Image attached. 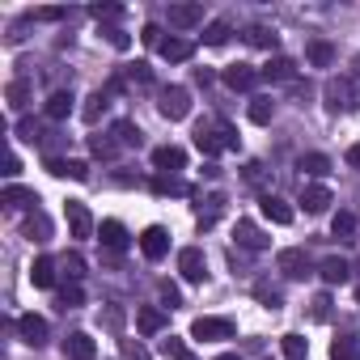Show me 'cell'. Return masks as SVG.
I'll list each match as a JSON object with an SVG mask.
<instances>
[{
  "label": "cell",
  "instance_id": "cell-1",
  "mask_svg": "<svg viewBox=\"0 0 360 360\" xmlns=\"http://www.w3.org/2000/svg\"><path fill=\"white\" fill-rule=\"evenodd\" d=\"M322 98H326V110H330V115H339V110H360V72L330 77L326 89H322Z\"/></svg>",
  "mask_w": 360,
  "mask_h": 360
},
{
  "label": "cell",
  "instance_id": "cell-2",
  "mask_svg": "<svg viewBox=\"0 0 360 360\" xmlns=\"http://www.w3.org/2000/svg\"><path fill=\"white\" fill-rule=\"evenodd\" d=\"M195 148H200L204 157H221V153L238 148V131H233L229 123H200V127H195Z\"/></svg>",
  "mask_w": 360,
  "mask_h": 360
},
{
  "label": "cell",
  "instance_id": "cell-3",
  "mask_svg": "<svg viewBox=\"0 0 360 360\" xmlns=\"http://www.w3.org/2000/svg\"><path fill=\"white\" fill-rule=\"evenodd\" d=\"M157 110H161L169 123L187 119V115H191V94H187L183 85H169V89H161V102H157Z\"/></svg>",
  "mask_w": 360,
  "mask_h": 360
},
{
  "label": "cell",
  "instance_id": "cell-4",
  "mask_svg": "<svg viewBox=\"0 0 360 360\" xmlns=\"http://www.w3.org/2000/svg\"><path fill=\"white\" fill-rule=\"evenodd\" d=\"M191 339H200V343L233 339V322H229V318H195V322H191Z\"/></svg>",
  "mask_w": 360,
  "mask_h": 360
},
{
  "label": "cell",
  "instance_id": "cell-5",
  "mask_svg": "<svg viewBox=\"0 0 360 360\" xmlns=\"http://www.w3.org/2000/svg\"><path fill=\"white\" fill-rule=\"evenodd\" d=\"M276 267H280L288 280H305V276L314 271V263H309V255H305L301 246H288V250H280V255H276Z\"/></svg>",
  "mask_w": 360,
  "mask_h": 360
},
{
  "label": "cell",
  "instance_id": "cell-6",
  "mask_svg": "<svg viewBox=\"0 0 360 360\" xmlns=\"http://www.w3.org/2000/svg\"><path fill=\"white\" fill-rule=\"evenodd\" d=\"M178 271H183V280H191V284H204V276H208L204 250L200 246H183V250H178Z\"/></svg>",
  "mask_w": 360,
  "mask_h": 360
},
{
  "label": "cell",
  "instance_id": "cell-7",
  "mask_svg": "<svg viewBox=\"0 0 360 360\" xmlns=\"http://www.w3.org/2000/svg\"><path fill=\"white\" fill-rule=\"evenodd\" d=\"M64 217H68V233L77 238V242H85V238H94V212L81 204V200H68V208H64Z\"/></svg>",
  "mask_w": 360,
  "mask_h": 360
},
{
  "label": "cell",
  "instance_id": "cell-8",
  "mask_svg": "<svg viewBox=\"0 0 360 360\" xmlns=\"http://www.w3.org/2000/svg\"><path fill=\"white\" fill-rule=\"evenodd\" d=\"M140 255H144L148 263H161V259L169 255V233H165L161 225H148V229L140 233Z\"/></svg>",
  "mask_w": 360,
  "mask_h": 360
},
{
  "label": "cell",
  "instance_id": "cell-9",
  "mask_svg": "<svg viewBox=\"0 0 360 360\" xmlns=\"http://www.w3.org/2000/svg\"><path fill=\"white\" fill-rule=\"evenodd\" d=\"M43 165H47V174H56V178L89 183V165H85V161H77V157H43Z\"/></svg>",
  "mask_w": 360,
  "mask_h": 360
},
{
  "label": "cell",
  "instance_id": "cell-10",
  "mask_svg": "<svg viewBox=\"0 0 360 360\" xmlns=\"http://www.w3.org/2000/svg\"><path fill=\"white\" fill-rule=\"evenodd\" d=\"M18 335H22V343L43 347V343H47V335H51V326H47V318H43V314H22V318H18Z\"/></svg>",
  "mask_w": 360,
  "mask_h": 360
},
{
  "label": "cell",
  "instance_id": "cell-11",
  "mask_svg": "<svg viewBox=\"0 0 360 360\" xmlns=\"http://www.w3.org/2000/svg\"><path fill=\"white\" fill-rule=\"evenodd\" d=\"M221 81H225L229 89H238V94H250L263 77H259V68H250V64H229V68L221 72Z\"/></svg>",
  "mask_w": 360,
  "mask_h": 360
},
{
  "label": "cell",
  "instance_id": "cell-12",
  "mask_svg": "<svg viewBox=\"0 0 360 360\" xmlns=\"http://www.w3.org/2000/svg\"><path fill=\"white\" fill-rule=\"evenodd\" d=\"M183 165H187V148H178V144L153 148V169H157V174H178Z\"/></svg>",
  "mask_w": 360,
  "mask_h": 360
},
{
  "label": "cell",
  "instance_id": "cell-13",
  "mask_svg": "<svg viewBox=\"0 0 360 360\" xmlns=\"http://www.w3.org/2000/svg\"><path fill=\"white\" fill-rule=\"evenodd\" d=\"M60 347H64V356H68V360H94V356H98V343H94L85 330H72Z\"/></svg>",
  "mask_w": 360,
  "mask_h": 360
},
{
  "label": "cell",
  "instance_id": "cell-14",
  "mask_svg": "<svg viewBox=\"0 0 360 360\" xmlns=\"http://www.w3.org/2000/svg\"><path fill=\"white\" fill-rule=\"evenodd\" d=\"M0 204H5L9 212H18V208H34L39 212V195L30 187H18V183H9L5 191H0Z\"/></svg>",
  "mask_w": 360,
  "mask_h": 360
},
{
  "label": "cell",
  "instance_id": "cell-15",
  "mask_svg": "<svg viewBox=\"0 0 360 360\" xmlns=\"http://www.w3.org/2000/svg\"><path fill=\"white\" fill-rule=\"evenodd\" d=\"M98 233H102V246H106L110 255H123V250L131 246V233H127L119 221H102V229H98Z\"/></svg>",
  "mask_w": 360,
  "mask_h": 360
},
{
  "label": "cell",
  "instance_id": "cell-16",
  "mask_svg": "<svg viewBox=\"0 0 360 360\" xmlns=\"http://www.w3.org/2000/svg\"><path fill=\"white\" fill-rule=\"evenodd\" d=\"M233 238H238V246H242V250H267V242H271V238H267L255 221H238Z\"/></svg>",
  "mask_w": 360,
  "mask_h": 360
},
{
  "label": "cell",
  "instance_id": "cell-17",
  "mask_svg": "<svg viewBox=\"0 0 360 360\" xmlns=\"http://www.w3.org/2000/svg\"><path fill=\"white\" fill-rule=\"evenodd\" d=\"M318 276H322L330 288H335V284H347V280H352V263H347V259H339V255H330V259H322V263H318Z\"/></svg>",
  "mask_w": 360,
  "mask_h": 360
},
{
  "label": "cell",
  "instance_id": "cell-18",
  "mask_svg": "<svg viewBox=\"0 0 360 360\" xmlns=\"http://www.w3.org/2000/svg\"><path fill=\"white\" fill-rule=\"evenodd\" d=\"M204 22V9L200 5H169V26L174 30H195Z\"/></svg>",
  "mask_w": 360,
  "mask_h": 360
},
{
  "label": "cell",
  "instance_id": "cell-19",
  "mask_svg": "<svg viewBox=\"0 0 360 360\" xmlns=\"http://www.w3.org/2000/svg\"><path fill=\"white\" fill-rule=\"evenodd\" d=\"M72 102H77V98H72V89H56V94L47 98V106H43V115H47L51 123H64V119L72 115Z\"/></svg>",
  "mask_w": 360,
  "mask_h": 360
},
{
  "label": "cell",
  "instance_id": "cell-20",
  "mask_svg": "<svg viewBox=\"0 0 360 360\" xmlns=\"http://www.w3.org/2000/svg\"><path fill=\"white\" fill-rule=\"evenodd\" d=\"M301 208H305L309 217L326 212V208H330V191H326L322 183H309V187H301Z\"/></svg>",
  "mask_w": 360,
  "mask_h": 360
},
{
  "label": "cell",
  "instance_id": "cell-21",
  "mask_svg": "<svg viewBox=\"0 0 360 360\" xmlns=\"http://www.w3.org/2000/svg\"><path fill=\"white\" fill-rule=\"evenodd\" d=\"M259 208H263V217L271 221V225H292V208H288V200H280V195H263L259 200Z\"/></svg>",
  "mask_w": 360,
  "mask_h": 360
},
{
  "label": "cell",
  "instance_id": "cell-22",
  "mask_svg": "<svg viewBox=\"0 0 360 360\" xmlns=\"http://www.w3.org/2000/svg\"><path fill=\"white\" fill-rule=\"evenodd\" d=\"M56 267H60V263H56L51 255H39V259L30 263V284H34V288H56Z\"/></svg>",
  "mask_w": 360,
  "mask_h": 360
},
{
  "label": "cell",
  "instance_id": "cell-23",
  "mask_svg": "<svg viewBox=\"0 0 360 360\" xmlns=\"http://www.w3.org/2000/svg\"><path fill=\"white\" fill-rule=\"evenodd\" d=\"M165 309H157V305H140L136 309V326H140V335H161L165 330Z\"/></svg>",
  "mask_w": 360,
  "mask_h": 360
},
{
  "label": "cell",
  "instance_id": "cell-24",
  "mask_svg": "<svg viewBox=\"0 0 360 360\" xmlns=\"http://www.w3.org/2000/svg\"><path fill=\"white\" fill-rule=\"evenodd\" d=\"M148 187H153V195H195V187H187L178 174H157Z\"/></svg>",
  "mask_w": 360,
  "mask_h": 360
},
{
  "label": "cell",
  "instance_id": "cell-25",
  "mask_svg": "<svg viewBox=\"0 0 360 360\" xmlns=\"http://www.w3.org/2000/svg\"><path fill=\"white\" fill-rule=\"evenodd\" d=\"M195 56V43L191 39H165V47H161V60L165 64H187Z\"/></svg>",
  "mask_w": 360,
  "mask_h": 360
},
{
  "label": "cell",
  "instance_id": "cell-26",
  "mask_svg": "<svg viewBox=\"0 0 360 360\" xmlns=\"http://www.w3.org/2000/svg\"><path fill=\"white\" fill-rule=\"evenodd\" d=\"M259 77L263 81H297V64L288 56H276V60H267V68H259Z\"/></svg>",
  "mask_w": 360,
  "mask_h": 360
},
{
  "label": "cell",
  "instance_id": "cell-27",
  "mask_svg": "<svg viewBox=\"0 0 360 360\" xmlns=\"http://www.w3.org/2000/svg\"><path fill=\"white\" fill-rule=\"evenodd\" d=\"M110 136L119 140V148H140V144H144V136H140V127H136L131 119H119V123L110 127Z\"/></svg>",
  "mask_w": 360,
  "mask_h": 360
},
{
  "label": "cell",
  "instance_id": "cell-28",
  "mask_svg": "<svg viewBox=\"0 0 360 360\" xmlns=\"http://www.w3.org/2000/svg\"><path fill=\"white\" fill-rule=\"evenodd\" d=\"M221 208H225V195H200V204H195V212H200V225L204 229H212L217 225V217H221Z\"/></svg>",
  "mask_w": 360,
  "mask_h": 360
},
{
  "label": "cell",
  "instance_id": "cell-29",
  "mask_svg": "<svg viewBox=\"0 0 360 360\" xmlns=\"http://www.w3.org/2000/svg\"><path fill=\"white\" fill-rule=\"evenodd\" d=\"M22 233H26L30 242H51V221H47L43 212H30L26 225H22Z\"/></svg>",
  "mask_w": 360,
  "mask_h": 360
},
{
  "label": "cell",
  "instance_id": "cell-30",
  "mask_svg": "<svg viewBox=\"0 0 360 360\" xmlns=\"http://www.w3.org/2000/svg\"><path fill=\"white\" fill-rule=\"evenodd\" d=\"M246 43H250V47H263V51H276V47H280V34H276L271 26H250V30H246Z\"/></svg>",
  "mask_w": 360,
  "mask_h": 360
},
{
  "label": "cell",
  "instance_id": "cell-31",
  "mask_svg": "<svg viewBox=\"0 0 360 360\" xmlns=\"http://www.w3.org/2000/svg\"><path fill=\"white\" fill-rule=\"evenodd\" d=\"M106 106H110V94H106V89H98V94H89V98H85V106H81V119H85V123H98Z\"/></svg>",
  "mask_w": 360,
  "mask_h": 360
},
{
  "label": "cell",
  "instance_id": "cell-32",
  "mask_svg": "<svg viewBox=\"0 0 360 360\" xmlns=\"http://www.w3.org/2000/svg\"><path fill=\"white\" fill-rule=\"evenodd\" d=\"M297 169L309 174V178H326V174H330V157H322V153H305V157L297 161Z\"/></svg>",
  "mask_w": 360,
  "mask_h": 360
},
{
  "label": "cell",
  "instance_id": "cell-33",
  "mask_svg": "<svg viewBox=\"0 0 360 360\" xmlns=\"http://www.w3.org/2000/svg\"><path fill=\"white\" fill-rule=\"evenodd\" d=\"M5 102H9V110H26V102H30V81H9V85H5Z\"/></svg>",
  "mask_w": 360,
  "mask_h": 360
},
{
  "label": "cell",
  "instance_id": "cell-34",
  "mask_svg": "<svg viewBox=\"0 0 360 360\" xmlns=\"http://www.w3.org/2000/svg\"><path fill=\"white\" fill-rule=\"evenodd\" d=\"M305 56H309V64H314V68H330L335 47H330V43H322V39H314V43L305 47Z\"/></svg>",
  "mask_w": 360,
  "mask_h": 360
},
{
  "label": "cell",
  "instance_id": "cell-35",
  "mask_svg": "<svg viewBox=\"0 0 360 360\" xmlns=\"http://www.w3.org/2000/svg\"><path fill=\"white\" fill-rule=\"evenodd\" d=\"M246 115H250V123H271V115H276V102L271 98H250V106H246Z\"/></svg>",
  "mask_w": 360,
  "mask_h": 360
},
{
  "label": "cell",
  "instance_id": "cell-36",
  "mask_svg": "<svg viewBox=\"0 0 360 360\" xmlns=\"http://www.w3.org/2000/svg\"><path fill=\"white\" fill-rule=\"evenodd\" d=\"M89 153L102 157V161H115L119 157V140L115 136H89Z\"/></svg>",
  "mask_w": 360,
  "mask_h": 360
},
{
  "label": "cell",
  "instance_id": "cell-37",
  "mask_svg": "<svg viewBox=\"0 0 360 360\" xmlns=\"http://www.w3.org/2000/svg\"><path fill=\"white\" fill-rule=\"evenodd\" d=\"M204 43H208V47H225V43H229V22H225V18L208 22V30H204Z\"/></svg>",
  "mask_w": 360,
  "mask_h": 360
},
{
  "label": "cell",
  "instance_id": "cell-38",
  "mask_svg": "<svg viewBox=\"0 0 360 360\" xmlns=\"http://www.w3.org/2000/svg\"><path fill=\"white\" fill-rule=\"evenodd\" d=\"M56 305H60V309H77V305H85V292H81V284H68V288H60V292H56Z\"/></svg>",
  "mask_w": 360,
  "mask_h": 360
},
{
  "label": "cell",
  "instance_id": "cell-39",
  "mask_svg": "<svg viewBox=\"0 0 360 360\" xmlns=\"http://www.w3.org/2000/svg\"><path fill=\"white\" fill-rule=\"evenodd\" d=\"M280 352H284L288 360H305V352H309V343H305L301 335H284V339H280Z\"/></svg>",
  "mask_w": 360,
  "mask_h": 360
},
{
  "label": "cell",
  "instance_id": "cell-40",
  "mask_svg": "<svg viewBox=\"0 0 360 360\" xmlns=\"http://www.w3.org/2000/svg\"><path fill=\"white\" fill-rule=\"evenodd\" d=\"M161 356H165V360H195V356L187 352V343H183V339H174V335L161 339Z\"/></svg>",
  "mask_w": 360,
  "mask_h": 360
},
{
  "label": "cell",
  "instance_id": "cell-41",
  "mask_svg": "<svg viewBox=\"0 0 360 360\" xmlns=\"http://www.w3.org/2000/svg\"><path fill=\"white\" fill-rule=\"evenodd\" d=\"M119 356H123V360H153L140 339H119Z\"/></svg>",
  "mask_w": 360,
  "mask_h": 360
},
{
  "label": "cell",
  "instance_id": "cell-42",
  "mask_svg": "<svg viewBox=\"0 0 360 360\" xmlns=\"http://www.w3.org/2000/svg\"><path fill=\"white\" fill-rule=\"evenodd\" d=\"M330 233H335V238H352V233H356V217H352V212H335Z\"/></svg>",
  "mask_w": 360,
  "mask_h": 360
},
{
  "label": "cell",
  "instance_id": "cell-43",
  "mask_svg": "<svg viewBox=\"0 0 360 360\" xmlns=\"http://www.w3.org/2000/svg\"><path fill=\"white\" fill-rule=\"evenodd\" d=\"M60 267H64V276H68L72 284H77V280L85 276V259H81L77 250H72V255H64V259H60Z\"/></svg>",
  "mask_w": 360,
  "mask_h": 360
},
{
  "label": "cell",
  "instance_id": "cell-44",
  "mask_svg": "<svg viewBox=\"0 0 360 360\" xmlns=\"http://www.w3.org/2000/svg\"><path fill=\"white\" fill-rule=\"evenodd\" d=\"M255 297H259L267 309H280V305H284V292H280V288H271V284H255Z\"/></svg>",
  "mask_w": 360,
  "mask_h": 360
},
{
  "label": "cell",
  "instance_id": "cell-45",
  "mask_svg": "<svg viewBox=\"0 0 360 360\" xmlns=\"http://www.w3.org/2000/svg\"><path fill=\"white\" fill-rule=\"evenodd\" d=\"M123 318H127V314H123V305H106V309L98 314V322H102L106 330H123Z\"/></svg>",
  "mask_w": 360,
  "mask_h": 360
},
{
  "label": "cell",
  "instance_id": "cell-46",
  "mask_svg": "<svg viewBox=\"0 0 360 360\" xmlns=\"http://www.w3.org/2000/svg\"><path fill=\"white\" fill-rule=\"evenodd\" d=\"M330 356H335V360H360V347H356V339H335Z\"/></svg>",
  "mask_w": 360,
  "mask_h": 360
},
{
  "label": "cell",
  "instance_id": "cell-47",
  "mask_svg": "<svg viewBox=\"0 0 360 360\" xmlns=\"http://www.w3.org/2000/svg\"><path fill=\"white\" fill-rule=\"evenodd\" d=\"M102 34H106V43H110L115 51H127V47H131V34H127V30H119V26H106Z\"/></svg>",
  "mask_w": 360,
  "mask_h": 360
},
{
  "label": "cell",
  "instance_id": "cell-48",
  "mask_svg": "<svg viewBox=\"0 0 360 360\" xmlns=\"http://www.w3.org/2000/svg\"><path fill=\"white\" fill-rule=\"evenodd\" d=\"M309 314H314V322H326V318H330V292H318V297L309 301Z\"/></svg>",
  "mask_w": 360,
  "mask_h": 360
},
{
  "label": "cell",
  "instance_id": "cell-49",
  "mask_svg": "<svg viewBox=\"0 0 360 360\" xmlns=\"http://www.w3.org/2000/svg\"><path fill=\"white\" fill-rule=\"evenodd\" d=\"M157 292H161V301H165L169 309L183 305V292H178V284H169V280H161V284H157Z\"/></svg>",
  "mask_w": 360,
  "mask_h": 360
},
{
  "label": "cell",
  "instance_id": "cell-50",
  "mask_svg": "<svg viewBox=\"0 0 360 360\" xmlns=\"http://www.w3.org/2000/svg\"><path fill=\"white\" fill-rule=\"evenodd\" d=\"M140 39H144V47H157V51L165 47V34H161V26H144V30H140Z\"/></svg>",
  "mask_w": 360,
  "mask_h": 360
},
{
  "label": "cell",
  "instance_id": "cell-51",
  "mask_svg": "<svg viewBox=\"0 0 360 360\" xmlns=\"http://www.w3.org/2000/svg\"><path fill=\"white\" fill-rule=\"evenodd\" d=\"M94 18H98V22H119L123 9H119V5H94Z\"/></svg>",
  "mask_w": 360,
  "mask_h": 360
},
{
  "label": "cell",
  "instance_id": "cell-52",
  "mask_svg": "<svg viewBox=\"0 0 360 360\" xmlns=\"http://www.w3.org/2000/svg\"><path fill=\"white\" fill-rule=\"evenodd\" d=\"M131 81H140V85H153V68H148V64H136V68H131Z\"/></svg>",
  "mask_w": 360,
  "mask_h": 360
},
{
  "label": "cell",
  "instance_id": "cell-53",
  "mask_svg": "<svg viewBox=\"0 0 360 360\" xmlns=\"http://www.w3.org/2000/svg\"><path fill=\"white\" fill-rule=\"evenodd\" d=\"M22 174V161H18V153H5V178H18Z\"/></svg>",
  "mask_w": 360,
  "mask_h": 360
},
{
  "label": "cell",
  "instance_id": "cell-54",
  "mask_svg": "<svg viewBox=\"0 0 360 360\" xmlns=\"http://www.w3.org/2000/svg\"><path fill=\"white\" fill-rule=\"evenodd\" d=\"M246 183H263V165L259 161H246Z\"/></svg>",
  "mask_w": 360,
  "mask_h": 360
},
{
  "label": "cell",
  "instance_id": "cell-55",
  "mask_svg": "<svg viewBox=\"0 0 360 360\" xmlns=\"http://www.w3.org/2000/svg\"><path fill=\"white\" fill-rule=\"evenodd\" d=\"M34 18H39V22H60V18H68V13H64V9H39Z\"/></svg>",
  "mask_w": 360,
  "mask_h": 360
},
{
  "label": "cell",
  "instance_id": "cell-56",
  "mask_svg": "<svg viewBox=\"0 0 360 360\" xmlns=\"http://www.w3.org/2000/svg\"><path fill=\"white\" fill-rule=\"evenodd\" d=\"M347 165H352V169H360V144H352V148H347Z\"/></svg>",
  "mask_w": 360,
  "mask_h": 360
},
{
  "label": "cell",
  "instance_id": "cell-57",
  "mask_svg": "<svg viewBox=\"0 0 360 360\" xmlns=\"http://www.w3.org/2000/svg\"><path fill=\"white\" fill-rule=\"evenodd\" d=\"M217 360H242V356H233V352H225V356H217Z\"/></svg>",
  "mask_w": 360,
  "mask_h": 360
},
{
  "label": "cell",
  "instance_id": "cell-58",
  "mask_svg": "<svg viewBox=\"0 0 360 360\" xmlns=\"http://www.w3.org/2000/svg\"><path fill=\"white\" fill-rule=\"evenodd\" d=\"M356 305H360V288H356Z\"/></svg>",
  "mask_w": 360,
  "mask_h": 360
},
{
  "label": "cell",
  "instance_id": "cell-59",
  "mask_svg": "<svg viewBox=\"0 0 360 360\" xmlns=\"http://www.w3.org/2000/svg\"><path fill=\"white\" fill-rule=\"evenodd\" d=\"M356 68H360V56H356Z\"/></svg>",
  "mask_w": 360,
  "mask_h": 360
},
{
  "label": "cell",
  "instance_id": "cell-60",
  "mask_svg": "<svg viewBox=\"0 0 360 360\" xmlns=\"http://www.w3.org/2000/svg\"><path fill=\"white\" fill-rule=\"evenodd\" d=\"M356 267H360V263H356Z\"/></svg>",
  "mask_w": 360,
  "mask_h": 360
}]
</instances>
